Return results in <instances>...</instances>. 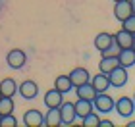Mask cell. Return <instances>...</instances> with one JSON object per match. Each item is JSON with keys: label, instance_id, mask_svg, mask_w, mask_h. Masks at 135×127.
<instances>
[{"label": "cell", "instance_id": "cell-15", "mask_svg": "<svg viewBox=\"0 0 135 127\" xmlns=\"http://www.w3.org/2000/svg\"><path fill=\"white\" fill-rule=\"evenodd\" d=\"M73 108H75V116L77 118H85L87 114H91L95 110L93 102L91 100H83V98H77V102H73Z\"/></svg>", "mask_w": 135, "mask_h": 127}, {"label": "cell", "instance_id": "cell-29", "mask_svg": "<svg viewBox=\"0 0 135 127\" xmlns=\"http://www.w3.org/2000/svg\"><path fill=\"white\" fill-rule=\"evenodd\" d=\"M127 127H135V121H129V123H127Z\"/></svg>", "mask_w": 135, "mask_h": 127}, {"label": "cell", "instance_id": "cell-26", "mask_svg": "<svg viewBox=\"0 0 135 127\" xmlns=\"http://www.w3.org/2000/svg\"><path fill=\"white\" fill-rule=\"evenodd\" d=\"M99 127H114V123L108 121V119H100V121H99Z\"/></svg>", "mask_w": 135, "mask_h": 127}, {"label": "cell", "instance_id": "cell-31", "mask_svg": "<svg viewBox=\"0 0 135 127\" xmlns=\"http://www.w3.org/2000/svg\"><path fill=\"white\" fill-rule=\"evenodd\" d=\"M112 2H118V0H112Z\"/></svg>", "mask_w": 135, "mask_h": 127}, {"label": "cell", "instance_id": "cell-10", "mask_svg": "<svg viewBox=\"0 0 135 127\" xmlns=\"http://www.w3.org/2000/svg\"><path fill=\"white\" fill-rule=\"evenodd\" d=\"M131 16V4L129 0H118V2H114V17L118 21H124L126 17Z\"/></svg>", "mask_w": 135, "mask_h": 127}, {"label": "cell", "instance_id": "cell-22", "mask_svg": "<svg viewBox=\"0 0 135 127\" xmlns=\"http://www.w3.org/2000/svg\"><path fill=\"white\" fill-rule=\"evenodd\" d=\"M99 121H100V118H99V114L95 110L91 114H87L85 118H81V125L83 127H99Z\"/></svg>", "mask_w": 135, "mask_h": 127}, {"label": "cell", "instance_id": "cell-24", "mask_svg": "<svg viewBox=\"0 0 135 127\" xmlns=\"http://www.w3.org/2000/svg\"><path fill=\"white\" fill-rule=\"evenodd\" d=\"M122 29H126V31H127V33H131V35L135 33V16H133V14L122 21Z\"/></svg>", "mask_w": 135, "mask_h": 127}, {"label": "cell", "instance_id": "cell-14", "mask_svg": "<svg viewBox=\"0 0 135 127\" xmlns=\"http://www.w3.org/2000/svg\"><path fill=\"white\" fill-rule=\"evenodd\" d=\"M91 85L95 87L97 93H106V90L110 89L108 75H106V73H97L95 77H91Z\"/></svg>", "mask_w": 135, "mask_h": 127}, {"label": "cell", "instance_id": "cell-21", "mask_svg": "<svg viewBox=\"0 0 135 127\" xmlns=\"http://www.w3.org/2000/svg\"><path fill=\"white\" fill-rule=\"evenodd\" d=\"M14 98H10V96H2L0 98V116H6V114H14Z\"/></svg>", "mask_w": 135, "mask_h": 127}, {"label": "cell", "instance_id": "cell-9", "mask_svg": "<svg viewBox=\"0 0 135 127\" xmlns=\"http://www.w3.org/2000/svg\"><path fill=\"white\" fill-rule=\"evenodd\" d=\"M64 102V93H60L58 89H48L45 93V106L46 108H60Z\"/></svg>", "mask_w": 135, "mask_h": 127}, {"label": "cell", "instance_id": "cell-27", "mask_svg": "<svg viewBox=\"0 0 135 127\" xmlns=\"http://www.w3.org/2000/svg\"><path fill=\"white\" fill-rule=\"evenodd\" d=\"M129 4H131V14L135 16V0H129Z\"/></svg>", "mask_w": 135, "mask_h": 127}, {"label": "cell", "instance_id": "cell-6", "mask_svg": "<svg viewBox=\"0 0 135 127\" xmlns=\"http://www.w3.org/2000/svg\"><path fill=\"white\" fill-rule=\"evenodd\" d=\"M60 119H62V127H66V125H71L73 121L77 119V116H75V108H73V102H62L60 104Z\"/></svg>", "mask_w": 135, "mask_h": 127}, {"label": "cell", "instance_id": "cell-5", "mask_svg": "<svg viewBox=\"0 0 135 127\" xmlns=\"http://www.w3.org/2000/svg\"><path fill=\"white\" fill-rule=\"evenodd\" d=\"M17 93H20L21 98L25 100H33L39 96V85H37L33 79H25L23 83H20V87H17Z\"/></svg>", "mask_w": 135, "mask_h": 127}, {"label": "cell", "instance_id": "cell-13", "mask_svg": "<svg viewBox=\"0 0 135 127\" xmlns=\"http://www.w3.org/2000/svg\"><path fill=\"white\" fill-rule=\"evenodd\" d=\"M0 93H2V96L14 98V96L17 94V83L12 79V77H6V79L0 81Z\"/></svg>", "mask_w": 135, "mask_h": 127}, {"label": "cell", "instance_id": "cell-17", "mask_svg": "<svg viewBox=\"0 0 135 127\" xmlns=\"http://www.w3.org/2000/svg\"><path fill=\"white\" fill-rule=\"evenodd\" d=\"M112 40H114V35L102 31V33H99V35L95 37V48H97L99 52H104V50L110 46V42H112Z\"/></svg>", "mask_w": 135, "mask_h": 127}, {"label": "cell", "instance_id": "cell-4", "mask_svg": "<svg viewBox=\"0 0 135 127\" xmlns=\"http://www.w3.org/2000/svg\"><path fill=\"white\" fill-rule=\"evenodd\" d=\"M114 102H116V100H114L110 94H106V93H97L95 100H93V106L97 108V112L108 114V112L114 110Z\"/></svg>", "mask_w": 135, "mask_h": 127}, {"label": "cell", "instance_id": "cell-2", "mask_svg": "<svg viewBox=\"0 0 135 127\" xmlns=\"http://www.w3.org/2000/svg\"><path fill=\"white\" fill-rule=\"evenodd\" d=\"M114 110L118 112L120 118H131L135 112V102L129 96H122V98H118L114 102Z\"/></svg>", "mask_w": 135, "mask_h": 127}, {"label": "cell", "instance_id": "cell-3", "mask_svg": "<svg viewBox=\"0 0 135 127\" xmlns=\"http://www.w3.org/2000/svg\"><path fill=\"white\" fill-rule=\"evenodd\" d=\"M6 64H8V68L12 69H21L23 65L27 64V54L21 50V48H14V50L8 52V56H6Z\"/></svg>", "mask_w": 135, "mask_h": 127}, {"label": "cell", "instance_id": "cell-19", "mask_svg": "<svg viewBox=\"0 0 135 127\" xmlns=\"http://www.w3.org/2000/svg\"><path fill=\"white\" fill-rule=\"evenodd\" d=\"M54 89H58L60 93H70V90H73V85L70 81V77L68 75H58L56 77V81H54Z\"/></svg>", "mask_w": 135, "mask_h": 127}, {"label": "cell", "instance_id": "cell-16", "mask_svg": "<svg viewBox=\"0 0 135 127\" xmlns=\"http://www.w3.org/2000/svg\"><path fill=\"white\" fill-rule=\"evenodd\" d=\"M120 65V62H118V58L116 56H102L100 58V62H99V71L100 73H110L114 68H118Z\"/></svg>", "mask_w": 135, "mask_h": 127}, {"label": "cell", "instance_id": "cell-1", "mask_svg": "<svg viewBox=\"0 0 135 127\" xmlns=\"http://www.w3.org/2000/svg\"><path fill=\"white\" fill-rule=\"evenodd\" d=\"M108 81H110V87H124V85H127V81H129V73H127V68H122V65H118V68H114L112 71L108 73Z\"/></svg>", "mask_w": 135, "mask_h": 127}, {"label": "cell", "instance_id": "cell-28", "mask_svg": "<svg viewBox=\"0 0 135 127\" xmlns=\"http://www.w3.org/2000/svg\"><path fill=\"white\" fill-rule=\"evenodd\" d=\"M131 48L135 50V33H133V40H131Z\"/></svg>", "mask_w": 135, "mask_h": 127}, {"label": "cell", "instance_id": "cell-18", "mask_svg": "<svg viewBox=\"0 0 135 127\" xmlns=\"http://www.w3.org/2000/svg\"><path fill=\"white\" fill-rule=\"evenodd\" d=\"M62 119H60V110L58 108H48L46 116H45V125L46 127H60Z\"/></svg>", "mask_w": 135, "mask_h": 127}, {"label": "cell", "instance_id": "cell-32", "mask_svg": "<svg viewBox=\"0 0 135 127\" xmlns=\"http://www.w3.org/2000/svg\"><path fill=\"white\" fill-rule=\"evenodd\" d=\"M0 98H2V93H0Z\"/></svg>", "mask_w": 135, "mask_h": 127}, {"label": "cell", "instance_id": "cell-8", "mask_svg": "<svg viewBox=\"0 0 135 127\" xmlns=\"http://www.w3.org/2000/svg\"><path fill=\"white\" fill-rule=\"evenodd\" d=\"M68 77H70L73 89L79 87V85H85V83L91 81V75H89V71L85 69V68H73L70 73H68Z\"/></svg>", "mask_w": 135, "mask_h": 127}, {"label": "cell", "instance_id": "cell-20", "mask_svg": "<svg viewBox=\"0 0 135 127\" xmlns=\"http://www.w3.org/2000/svg\"><path fill=\"white\" fill-rule=\"evenodd\" d=\"M114 40L120 44V48H127V46H131L133 35H131V33H127L126 29H122V31H118V33L114 35Z\"/></svg>", "mask_w": 135, "mask_h": 127}, {"label": "cell", "instance_id": "cell-30", "mask_svg": "<svg viewBox=\"0 0 135 127\" xmlns=\"http://www.w3.org/2000/svg\"><path fill=\"white\" fill-rule=\"evenodd\" d=\"M133 102H135V94H133Z\"/></svg>", "mask_w": 135, "mask_h": 127}, {"label": "cell", "instance_id": "cell-7", "mask_svg": "<svg viewBox=\"0 0 135 127\" xmlns=\"http://www.w3.org/2000/svg\"><path fill=\"white\" fill-rule=\"evenodd\" d=\"M23 125L25 127H42L45 125V114H41L39 110H27L23 114Z\"/></svg>", "mask_w": 135, "mask_h": 127}, {"label": "cell", "instance_id": "cell-11", "mask_svg": "<svg viewBox=\"0 0 135 127\" xmlns=\"http://www.w3.org/2000/svg\"><path fill=\"white\" fill-rule=\"evenodd\" d=\"M118 62H120L122 68H131V65H135V50L131 46L122 48L120 54H118Z\"/></svg>", "mask_w": 135, "mask_h": 127}, {"label": "cell", "instance_id": "cell-25", "mask_svg": "<svg viewBox=\"0 0 135 127\" xmlns=\"http://www.w3.org/2000/svg\"><path fill=\"white\" fill-rule=\"evenodd\" d=\"M120 50H122V48H120V44H118L116 40H112V42H110V46H108L106 50L102 52V56H116V58H118Z\"/></svg>", "mask_w": 135, "mask_h": 127}, {"label": "cell", "instance_id": "cell-12", "mask_svg": "<svg viewBox=\"0 0 135 127\" xmlns=\"http://www.w3.org/2000/svg\"><path fill=\"white\" fill-rule=\"evenodd\" d=\"M73 90H75L77 98H83V100H91V102H93L95 96H97V90H95L93 85H91V81L85 83V85H79V87H75Z\"/></svg>", "mask_w": 135, "mask_h": 127}, {"label": "cell", "instance_id": "cell-23", "mask_svg": "<svg viewBox=\"0 0 135 127\" xmlns=\"http://www.w3.org/2000/svg\"><path fill=\"white\" fill-rule=\"evenodd\" d=\"M0 127H17V119L14 114H6L0 116Z\"/></svg>", "mask_w": 135, "mask_h": 127}]
</instances>
